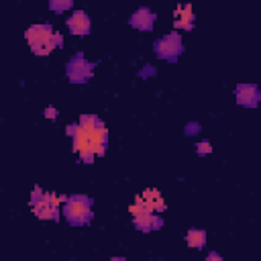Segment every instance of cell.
Wrapping results in <instances>:
<instances>
[{"label":"cell","instance_id":"7c38bea8","mask_svg":"<svg viewBox=\"0 0 261 261\" xmlns=\"http://www.w3.org/2000/svg\"><path fill=\"white\" fill-rule=\"evenodd\" d=\"M49 4H51V8H53V10L61 12V10H65V8H69V6H71V0H49Z\"/></svg>","mask_w":261,"mask_h":261},{"label":"cell","instance_id":"277c9868","mask_svg":"<svg viewBox=\"0 0 261 261\" xmlns=\"http://www.w3.org/2000/svg\"><path fill=\"white\" fill-rule=\"evenodd\" d=\"M67 75L71 82H86L92 75V63H88L82 55L73 57L67 65Z\"/></svg>","mask_w":261,"mask_h":261},{"label":"cell","instance_id":"30bf717a","mask_svg":"<svg viewBox=\"0 0 261 261\" xmlns=\"http://www.w3.org/2000/svg\"><path fill=\"white\" fill-rule=\"evenodd\" d=\"M192 20H194V12L192 6H181L177 8V18H175V29H192Z\"/></svg>","mask_w":261,"mask_h":261},{"label":"cell","instance_id":"5bb4252c","mask_svg":"<svg viewBox=\"0 0 261 261\" xmlns=\"http://www.w3.org/2000/svg\"><path fill=\"white\" fill-rule=\"evenodd\" d=\"M45 116H47V118H57V110H55V108H47V110H45Z\"/></svg>","mask_w":261,"mask_h":261},{"label":"cell","instance_id":"9c48e42d","mask_svg":"<svg viewBox=\"0 0 261 261\" xmlns=\"http://www.w3.org/2000/svg\"><path fill=\"white\" fill-rule=\"evenodd\" d=\"M153 22H155V16H153V12L149 8H139L130 16V24L135 29H141V31H149L153 27Z\"/></svg>","mask_w":261,"mask_h":261},{"label":"cell","instance_id":"8992f818","mask_svg":"<svg viewBox=\"0 0 261 261\" xmlns=\"http://www.w3.org/2000/svg\"><path fill=\"white\" fill-rule=\"evenodd\" d=\"M33 210H35L37 218H41V220H57L59 218V206L51 204L47 198L35 202L33 204Z\"/></svg>","mask_w":261,"mask_h":261},{"label":"cell","instance_id":"3957f363","mask_svg":"<svg viewBox=\"0 0 261 261\" xmlns=\"http://www.w3.org/2000/svg\"><path fill=\"white\" fill-rule=\"evenodd\" d=\"M155 49H157V55L163 57V59H175L179 53H181V39L177 33H171L163 39H159L155 43Z\"/></svg>","mask_w":261,"mask_h":261},{"label":"cell","instance_id":"8fae6325","mask_svg":"<svg viewBox=\"0 0 261 261\" xmlns=\"http://www.w3.org/2000/svg\"><path fill=\"white\" fill-rule=\"evenodd\" d=\"M186 243L194 249H202L206 245V232L200 230V228H190L188 234H186Z\"/></svg>","mask_w":261,"mask_h":261},{"label":"cell","instance_id":"7a4b0ae2","mask_svg":"<svg viewBox=\"0 0 261 261\" xmlns=\"http://www.w3.org/2000/svg\"><path fill=\"white\" fill-rule=\"evenodd\" d=\"M65 218L71 224H86L92 216L90 210V200L86 196H71L65 200V208H63Z\"/></svg>","mask_w":261,"mask_h":261},{"label":"cell","instance_id":"ba28073f","mask_svg":"<svg viewBox=\"0 0 261 261\" xmlns=\"http://www.w3.org/2000/svg\"><path fill=\"white\" fill-rule=\"evenodd\" d=\"M137 200H141L149 210H153V212H163L165 210V200H163V196L157 192V190H147V192H143L141 196H137Z\"/></svg>","mask_w":261,"mask_h":261},{"label":"cell","instance_id":"52a82bcc","mask_svg":"<svg viewBox=\"0 0 261 261\" xmlns=\"http://www.w3.org/2000/svg\"><path fill=\"white\" fill-rule=\"evenodd\" d=\"M67 29L73 33V35H86L90 31V18L86 12L77 10L73 12L69 18H67Z\"/></svg>","mask_w":261,"mask_h":261},{"label":"cell","instance_id":"5b68a950","mask_svg":"<svg viewBox=\"0 0 261 261\" xmlns=\"http://www.w3.org/2000/svg\"><path fill=\"white\" fill-rule=\"evenodd\" d=\"M237 102L243 106H255L259 102V90L253 84H241L237 86Z\"/></svg>","mask_w":261,"mask_h":261},{"label":"cell","instance_id":"4fadbf2b","mask_svg":"<svg viewBox=\"0 0 261 261\" xmlns=\"http://www.w3.org/2000/svg\"><path fill=\"white\" fill-rule=\"evenodd\" d=\"M210 151H212V145H210L208 141H202V143L196 145V153H198V155H208Z\"/></svg>","mask_w":261,"mask_h":261},{"label":"cell","instance_id":"6da1fadb","mask_svg":"<svg viewBox=\"0 0 261 261\" xmlns=\"http://www.w3.org/2000/svg\"><path fill=\"white\" fill-rule=\"evenodd\" d=\"M33 53L37 55H47L51 53L57 45H61V35H57L49 24H35L24 33Z\"/></svg>","mask_w":261,"mask_h":261},{"label":"cell","instance_id":"9a60e30c","mask_svg":"<svg viewBox=\"0 0 261 261\" xmlns=\"http://www.w3.org/2000/svg\"><path fill=\"white\" fill-rule=\"evenodd\" d=\"M208 259H210V261H212V259H214V261H220V255H218V253H208Z\"/></svg>","mask_w":261,"mask_h":261}]
</instances>
